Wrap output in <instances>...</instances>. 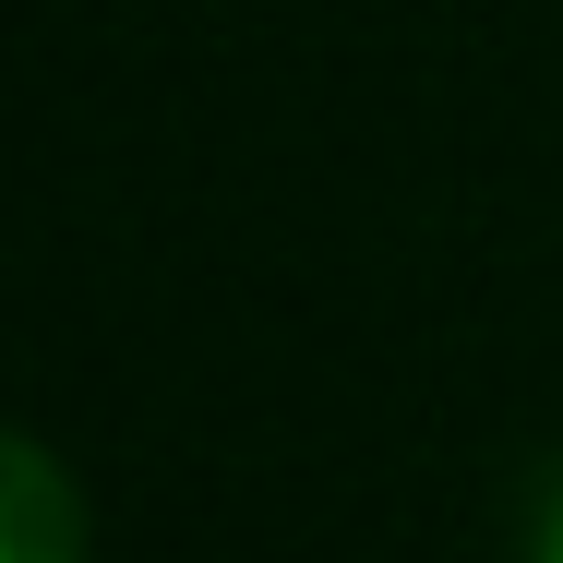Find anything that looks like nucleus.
<instances>
[{"mask_svg": "<svg viewBox=\"0 0 563 563\" xmlns=\"http://www.w3.org/2000/svg\"><path fill=\"white\" fill-rule=\"evenodd\" d=\"M540 563H563V492H552V516H540Z\"/></svg>", "mask_w": 563, "mask_h": 563, "instance_id": "f03ea898", "label": "nucleus"}, {"mask_svg": "<svg viewBox=\"0 0 563 563\" xmlns=\"http://www.w3.org/2000/svg\"><path fill=\"white\" fill-rule=\"evenodd\" d=\"M0 563H97V516L36 432L0 444Z\"/></svg>", "mask_w": 563, "mask_h": 563, "instance_id": "f257e3e1", "label": "nucleus"}]
</instances>
